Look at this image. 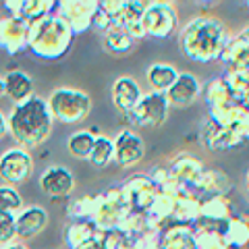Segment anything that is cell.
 I'll return each mask as SVG.
<instances>
[{
  "instance_id": "8fae6325",
  "label": "cell",
  "mask_w": 249,
  "mask_h": 249,
  "mask_svg": "<svg viewBox=\"0 0 249 249\" xmlns=\"http://www.w3.org/2000/svg\"><path fill=\"white\" fill-rule=\"evenodd\" d=\"M231 178L222 173V170H206L197 185L191 189V193L196 196L199 201L210 199V197H218V196H229L231 191Z\"/></svg>"
},
{
  "instance_id": "2e32d148",
  "label": "cell",
  "mask_w": 249,
  "mask_h": 249,
  "mask_svg": "<svg viewBox=\"0 0 249 249\" xmlns=\"http://www.w3.org/2000/svg\"><path fill=\"white\" fill-rule=\"evenodd\" d=\"M160 249H196V229L187 224H173L160 237Z\"/></svg>"
},
{
  "instance_id": "5bb4252c",
  "label": "cell",
  "mask_w": 249,
  "mask_h": 249,
  "mask_svg": "<svg viewBox=\"0 0 249 249\" xmlns=\"http://www.w3.org/2000/svg\"><path fill=\"white\" fill-rule=\"evenodd\" d=\"M40 185H42V189L48 193V196L60 197V196H67V193L73 189L75 181H73V177H71V173H69L67 168H62V166H50L42 175Z\"/></svg>"
},
{
  "instance_id": "d4e9b609",
  "label": "cell",
  "mask_w": 249,
  "mask_h": 249,
  "mask_svg": "<svg viewBox=\"0 0 249 249\" xmlns=\"http://www.w3.org/2000/svg\"><path fill=\"white\" fill-rule=\"evenodd\" d=\"M21 208V197L13 187H0V214H15Z\"/></svg>"
},
{
  "instance_id": "cb8c5ba5",
  "label": "cell",
  "mask_w": 249,
  "mask_h": 249,
  "mask_svg": "<svg viewBox=\"0 0 249 249\" xmlns=\"http://www.w3.org/2000/svg\"><path fill=\"white\" fill-rule=\"evenodd\" d=\"M196 249H231L220 232H208V231H196Z\"/></svg>"
},
{
  "instance_id": "f1b7e54d",
  "label": "cell",
  "mask_w": 249,
  "mask_h": 249,
  "mask_svg": "<svg viewBox=\"0 0 249 249\" xmlns=\"http://www.w3.org/2000/svg\"><path fill=\"white\" fill-rule=\"evenodd\" d=\"M245 185H247V196H249V170H247V178H245Z\"/></svg>"
},
{
  "instance_id": "7a4b0ae2",
  "label": "cell",
  "mask_w": 249,
  "mask_h": 249,
  "mask_svg": "<svg viewBox=\"0 0 249 249\" xmlns=\"http://www.w3.org/2000/svg\"><path fill=\"white\" fill-rule=\"evenodd\" d=\"M11 135L17 143L34 147L42 143L50 131V112L40 98H29L27 102L15 108L9 121Z\"/></svg>"
},
{
  "instance_id": "9c48e42d",
  "label": "cell",
  "mask_w": 249,
  "mask_h": 249,
  "mask_svg": "<svg viewBox=\"0 0 249 249\" xmlns=\"http://www.w3.org/2000/svg\"><path fill=\"white\" fill-rule=\"evenodd\" d=\"M201 93V85L199 81L193 77L191 73H181L178 79L175 81V85L166 91V98H168V104L183 110V108H189L196 100L199 98Z\"/></svg>"
},
{
  "instance_id": "277c9868",
  "label": "cell",
  "mask_w": 249,
  "mask_h": 249,
  "mask_svg": "<svg viewBox=\"0 0 249 249\" xmlns=\"http://www.w3.org/2000/svg\"><path fill=\"white\" fill-rule=\"evenodd\" d=\"M168 108L170 104H168L166 93L150 91V93H143L139 104L133 108V112L127 119L133 124H137V127H160L168 116Z\"/></svg>"
},
{
  "instance_id": "3957f363",
  "label": "cell",
  "mask_w": 249,
  "mask_h": 249,
  "mask_svg": "<svg viewBox=\"0 0 249 249\" xmlns=\"http://www.w3.org/2000/svg\"><path fill=\"white\" fill-rule=\"evenodd\" d=\"M31 27V44L40 54L48 56H60L69 46V36L71 29L62 19H40Z\"/></svg>"
},
{
  "instance_id": "30bf717a",
  "label": "cell",
  "mask_w": 249,
  "mask_h": 249,
  "mask_svg": "<svg viewBox=\"0 0 249 249\" xmlns=\"http://www.w3.org/2000/svg\"><path fill=\"white\" fill-rule=\"evenodd\" d=\"M31 173V158L23 150H9L0 158V177L9 183L25 181Z\"/></svg>"
},
{
  "instance_id": "7c38bea8",
  "label": "cell",
  "mask_w": 249,
  "mask_h": 249,
  "mask_svg": "<svg viewBox=\"0 0 249 249\" xmlns=\"http://www.w3.org/2000/svg\"><path fill=\"white\" fill-rule=\"evenodd\" d=\"M143 152L145 147L142 137H137L133 131H123L114 142V160L121 166H133L143 158Z\"/></svg>"
},
{
  "instance_id": "6da1fadb",
  "label": "cell",
  "mask_w": 249,
  "mask_h": 249,
  "mask_svg": "<svg viewBox=\"0 0 249 249\" xmlns=\"http://www.w3.org/2000/svg\"><path fill=\"white\" fill-rule=\"evenodd\" d=\"M229 34L224 23L216 17H196L189 21L181 34V48L187 58L196 62H210L220 58Z\"/></svg>"
},
{
  "instance_id": "f546056e",
  "label": "cell",
  "mask_w": 249,
  "mask_h": 249,
  "mask_svg": "<svg viewBox=\"0 0 249 249\" xmlns=\"http://www.w3.org/2000/svg\"><path fill=\"white\" fill-rule=\"evenodd\" d=\"M247 142H249V127H247Z\"/></svg>"
},
{
  "instance_id": "52a82bcc",
  "label": "cell",
  "mask_w": 249,
  "mask_h": 249,
  "mask_svg": "<svg viewBox=\"0 0 249 249\" xmlns=\"http://www.w3.org/2000/svg\"><path fill=\"white\" fill-rule=\"evenodd\" d=\"M220 62L229 71H247L249 69V25L229 37L220 54Z\"/></svg>"
},
{
  "instance_id": "ffe728a7",
  "label": "cell",
  "mask_w": 249,
  "mask_h": 249,
  "mask_svg": "<svg viewBox=\"0 0 249 249\" xmlns=\"http://www.w3.org/2000/svg\"><path fill=\"white\" fill-rule=\"evenodd\" d=\"M4 88H6V96L15 102H27V98L34 91V83L25 73H9L4 77Z\"/></svg>"
},
{
  "instance_id": "1f68e13d",
  "label": "cell",
  "mask_w": 249,
  "mask_h": 249,
  "mask_svg": "<svg viewBox=\"0 0 249 249\" xmlns=\"http://www.w3.org/2000/svg\"><path fill=\"white\" fill-rule=\"evenodd\" d=\"M11 249H21V247H11Z\"/></svg>"
},
{
  "instance_id": "d6986e66",
  "label": "cell",
  "mask_w": 249,
  "mask_h": 249,
  "mask_svg": "<svg viewBox=\"0 0 249 249\" xmlns=\"http://www.w3.org/2000/svg\"><path fill=\"white\" fill-rule=\"evenodd\" d=\"M46 224V212L42 208H29L25 212H21L19 218L15 220V227H17V235L27 239V237H34L36 232H40Z\"/></svg>"
},
{
  "instance_id": "4fadbf2b",
  "label": "cell",
  "mask_w": 249,
  "mask_h": 249,
  "mask_svg": "<svg viewBox=\"0 0 249 249\" xmlns=\"http://www.w3.org/2000/svg\"><path fill=\"white\" fill-rule=\"evenodd\" d=\"M204 100H206V104L210 108V112L212 110H222V108H229L232 104H237L235 96H232V91H231V85H229V81H227V77L224 75L222 77H214V79L206 85Z\"/></svg>"
},
{
  "instance_id": "603a6c76",
  "label": "cell",
  "mask_w": 249,
  "mask_h": 249,
  "mask_svg": "<svg viewBox=\"0 0 249 249\" xmlns=\"http://www.w3.org/2000/svg\"><path fill=\"white\" fill-rule=\"evenodd\" d=\"M112 158H114V142H110V139H106V137H98L89 160L96 166H106Z\"/></svg>"
},
{
  "instance_id": "8992f818",
  "label": "cell",
  "mask_w": 249,
  "mask_h": 249,
  "mask_svg": "<svg viewBox=\"0 0 249 249\" xmlns=\"http://www.w3.org/2000/svg\"><path fill=\"white\" fill-rule=\"evenodd\" d=\"M177 27V11L166 2L147 4L143 15V29L147 36L164 40Z\"/></svg>"
},
{
  "instance_id": "4dcf8cb0",
  "label": "cell",
  "mask_w": 249,
  "mask_h": 249,
  "mask_svg": "<svg viewBox=\"0 0 249 249\" xmlns=\"http://www.w3.org/2000/svg\"><path fill=\"white\" fill-rule=\"evenodd\" d=\"M245 6H247V9H249V2H245Z\"/></svg>"
},
{
  "instance_id": "ac0fdd59",
  "label": "cell",
  "mask_w": 249,
  "mask_h": 249,
  "mask_svg": "<svg viewBox=\"0 0 249 249\" xmlns=\"http://www.w3.org/2000/svg\"><path fill=\"white\" fill-rule=\"evenodd\" d=\"M177 69L164 65V62H158V65H152L147 69V83H150L152 91H160V93H166L170 88L175 85V81L178 79Z\"/></svg>"
},
{
  "instance_id": "e0dca14e",
  "label": "cell",
  "mask_w": 249,
  "mask_h": 249,
  "mask_svg": "<svg viewBox=\"0 0 249 249\" xmlns=\"http://www.w3.org/2000/svg\"><path fill=\"white\" fill-rule=\"evenodd\" d=\"M220 235L231 249H245L249 245V220L245 216H232Z\"/></svg>"
},
{
  "instance_id": "5b68a950",
  "label": "cell",
  "mask_w": 249,
  "mask_h": 249,
  "mask_svg": "<svg viewBox=\"0 0 249 249\" xmlns=\"http://www.w3.org/2000/svg\"><path fill=\"white\" fill-rule=\"evenodd\" d=\"M52 114L60 121H79L89 110V98L77 89H56L50 98Z\"/></svg>"
},
{
  "instance_id": "4316f807",
  "label": "cell",
  "mask_w": 249,
  "mask_h": 249,
  "mask_svg": "<svg viewBox=\"0 0 249 249\" xmlns=\"http://www.w3.org/2000/svg\"><path fill=\"white\" fill-rule=\"evenodd\" d=\"M6 133V124H4V119H2V114H0V137H2Z\"/></svg>"
},
{
  "instance_id": "44dd1931",
  "label": "cell",
  "mask_w": 249,
  "mask_h": 249,
  "mask_svg": "<svg viewBox=\"0 0 249 249\" xmlns=\"http://www.w3.org/2000/svg\"><path fill=\"white\" fill-rule=\"evenodd\" d=\"M69 152H71L75 158H81V160H89L91 158V152H93V145H96V137L88 131H79L69 137Z\"/></svg>"
},
{
  "instance_id": "9a60e30c",
  "label": "cell",
  "mask_w": 249,
  "mask_h": 249,
  "mask_svg": "<svg viewBox=\"0 0 249 249\" xmlns=\"http://www.w3.org/2000/svg\"><path fill=\"white\" fill-rule=\"evenodd\" d=\"M139 100H142V91H139V85L131 77H121L114 83V104L119 106L121 112L129 116L133 112V108L139 104Z\"/></svg>"
},
{
  "instance_id": "7402d4cb",
  "label": "cell",
  "mask_w": 249,
  "mask_h": 249,
  "mask_svg": "<svg viewBox=\"0 0 249 249\" xmlns=\"http://www.w3.org/2000/svg\"><path fill=\"white\" fill-rule=\"evenodd\" d=\"M106 42H108V48L114 52H127L133 46V37H131V34L123 25L112 23V27L106 31Z\"/></svg>"
},
{
  "instance_id": "83f0119b",
  "label": "cell",
  "mask_w": 249,
  "mask_h": 249,
  "mask_svg": "<svg viewBox=\"0 0 249 249\" xmlns=\"http://www.w3.org/2000/svg\"><path fill=\"white\" fill-rule=\"evenodd\" d=\"M6 93V88H4V79H0V96Z\"/></svg>"
},
{
  "instance_id": "484cf974",
  "label": "cell",
  "mask_w": 249,
  "mask_h": 249,
  "mask_svg": "<svg viewBox=\"0 0 249 249\" xmlns=\"http://www.w3.org/2000/svg\"><path fill=\"white\" fill-rule=\"evenodd\" d=\"M17 232L15 227V218L11 214H0V243H6L11 241V237Z\"/></svg>"
},
{
  "instance_id": "ba28073f",
  "label": "cell",
  "mask_w": 249,
  "mask_h": 249,
  "mask_svg": "<svg viewBox=\"0 0 249 249\" xmlns=\"http://www.w3.org/2000/svg\"><path fill=\"white\" fill-rule=\"evenodd\" d=\"M168 173H170V183L175 187L191 191L193 187L197 185L201 175L206 173V168L197 158H193V156H181V158H177L173 162Z\"/></svg>"
}]
</instances>
